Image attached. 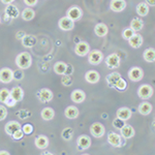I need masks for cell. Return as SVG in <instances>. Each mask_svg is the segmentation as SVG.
I'll list each match as a JSON object with an SVG mask.
<instances>
[{"instance_id": "obj_1", "label": "cell", "mask_w": 155, "mask_h": 155, "mask_svg": "<svg viewBox=\"0 0 155 155\" xmlns=\"http://www.w3.org/2000/svg\"><path fill=\"white\" fill-rule=\"evenodd\" d=\"M16 64L20 69H27L32 64V57L27 52L19 54L16 58Z\"/></svg>"}, {"instance_id": "obj_2", "label": "cell", "mask_w": 155, "mask_h": 155, "mask_svg": "<svg viewBox=\"0 0 155 155\" xmlns=\"http://www.w3.org/2000/svg\"><path fill=\"white\" fill-rule=\"evenodd\" d=\"M104 60V54L98 50H93V51L89 52L88 61L92 65H98L99 63Z\"/></svg>"}, {"instance_id": "obj_3", "label": "cell", "mask_w": 155, "mask_h": 155, "mask_svg": "<svg viewBox=\"0 0 155 155\" xmlns=\"http://www.w3.org/2000/svg\"><path fill=\"white\" fill-rule=\"evenodd\" d=\"M120 62H121V60H120L119 55L116 53L110 54L106 58V64L110 69L118 68L120 66Z\"/></svg>"}, {"instance_id": "obj_4", "label": "cell", "mask_w": 155, "mask_h": 155, "mask_svg": "<svg viewBox=\"0 0 155 155\" xmlns=\"http://www.w3.org/2000/svg\"><path fill=\"white\" fill-rule=\"evenodd\" d=\"M137 95L141 99H149L153 95V88L150 85H142L137 89Z\"/></svg>"}, {"instance_id": "obj_5", "label": "cell", "mask_w": 155, "mask_h": 155, "mask_svg": "<svg viewBox=\"0 0 155 155\" xmlns=\"http://www.w3.org/2000/svg\"><path fill=\"white\" fill-rule=\"evenodd\" d=\"M82 16H83V12H82V9L80 8L79 6H71L68 8V11L66 12V17L69 18L71 20H72L74 22L79 21L81 20Z\"/></svg>"}, {"instance_id": "obj_6", "label": "cell", "mask_w": 155, "mask_h": 155, "mask_svg": "<svg viewBox=\"0 0 155 155\" xmlns=\"http://www.w3.org/2000/svg\"><path fill=\"white\" fill-rule=\"evenodd\" d=\"M90 132H91V134L94 137H98L99 139V137H104V132H106V128H104V126L101 123L95 122V123H93L90 126Z\"/></svg>"}, {"instance_id": "obj_7", "label": "cell", "mask_w": 155, "mask_h": 155, "mask_svg": "<svg viewBox=\"0 0 155 155\" xmlns=\"http://www.w3.org/2000/svg\"><path fill=\"white\" fill-rule=\"evenodd\" d=\"M144 77V71L142 68L140 67H132V68L129 69L128 71V78L129 80L132 82H139L143 79Z\"/></svg>"}, {"instance_id": "obj_8", "label": "cell", "mask_w": 155, "mask_h": 155, "mask_svg": "<svg viewBox=\"0 0 155 155\" xmlns=\"http://www.w3.org/2000/svg\"><path fill=\"white\" fill-rule=\"evenodd\" d=\"M77 146H78V149L83 151V150H86L88 149L90 146H91V139L86 136V134H82L78 137L77 140Z\"/></svg>"}, {"instance_id": "obj_9", "label": "cell", "mask_w": 155, "mask_h": 155, "mask_svg": "<svg viewBox=\"0 0 155 155\" xmlns=\"http://www.w3.org/2000/svg\"><path fill=\"white\" fill-rule=\"evenodd\" d=\"M74 52H76V54L78 55V56L84 57V56H86V55L89 54L90 46L85 41H80L77 44L76 48H74Z\"/></svg>"}, {"instance_id": "obj_10", "label": "cell", "mask_w": 155, "mask_h": 155, "mask_svg": "<svg viewBox=\"0 0 155 155\" xmlns=\"http://www.w3.org/2000/svg\"><path fill=\"white\" fill-rule=\"evenodd\" d=\"M14 80V71L9 68H2L0 71V82L3 84H8Z\"/></svg>"}, {"instance_id": "obj_11", "label": "cell", "mask_w": 155, "mask_h": 155, "mask_svg": "<svg viewBox=\"0 0 155 155\" xmlns=\"http://www.w3.org/2000/svg\"><path fill=\"white\" fill-rule=\"evenodd\" d=\"M58 25L59 28L63 30V31H71L74 27V22L69 18H67V17H63V18L59 20Z\"/></svg>"}, {"instance_id": "obj_12", "label": "cell", "mask_w": 155, "mask_h": 155, "mask_svg": "<svg viewBox=\"0 0 155 155\" xmlns=\"http://www.w3.org/2000/svg\"><path fill=\"white\" fill-rule=\"evenodd\" d=\"M37 97L41 102H49L53 98V92L50 89L42 88L37 92Z\"/></svg>"}, {"instance_id": "obj_13", "label": "cell", "mask_w": 155, "mask_h": 155, "mask_svg": "<svg viewBox=\"0 0 155 155\" xmlns=\"http://www.w3.org/2000/svg\"><path fill=\"white\" fill-rule=\"evenodd\" d=\"M107 142L113 147H121V145H122L121 136L113 131L109 132V134H107Z\"/></svg>"}, {"instance_id": "obj_14", "label": "cell", "mask_w": 155, "mask_h": 155, "mask_svg": "<svg viewBox=\"0 0 155 155\" xmlns=\"http://www.w3.org/2000/svg\"><path fill=\"white\" fill-rule=\"evenodd\" d=\"M71 101L76 104H81L85 101L86 98V94L83 90H80V89H76L71 92Z\"/></svg>"}, {"instance_id": "obj_15", "label": "cell", "mask_w": 155, "mask_h": 155, "mask_svg": "<svg viewBox=\"0 0 155 155\" xmlns=\"http://www.w3.org/2000/svg\"><path fill=\"white\" fill-rule=\"evenodd\" d=\"M110 7L113 12H120L124 11V8L126 7V1L125 0H112Z\"/></svg>"}, {"instance_id": "obj_16", "label": "cell", "mask_w": 155, "mask_h": 155, "mask_svg": "<svg viewBox=\"0 0 155 155\" xmlns=\"http://www.w3.org/2000/svg\"><path fill=\"white\" fill-rule=\"evenodd\" d=\"M128 44L131 48L134 49H139L140 47L143 45V37H142L141 34L134 33L130 38L128 39Z\"/></svg>"}, {"instance_id": "obj_17", "label": "cell", "mask_w": 155, "mask_h": 155, "mask_svg": "<svg viewBox=\"0 0 155 155\" xmlns=\"http://www.w3.org/2000/svg\"><path fill=\"white\" fill-rule=\"evenodd\" d=\"M4 14H5V16L7 17V18L16 19V18H18V17H19L20 12L18 9V7H17L16 5H14V4H8V5L6 6Z\"/></svg>"}, {"instance_id": "obj_18", "label": "cell", "mask_w": 155, "mask_h": 155, "mask_svg": "<svg viewBox=\"0 0 155 155\" xmlns=\"http://www.w3.org/2000/svg\"><path fill=\"white\" fill-rule=\"evenodd\" d=\"M99 79H101V76H99V74L96 71H89L85 74V80L90 84L98 83Z\"/></svg>"}, {"instance_id": "obj_19", "label": "cell", "mask_w": 155, "mask_h": 155, "mask_svg": "<svg viewBox=\"0 0 155 155\" xmlns=\"http://www.w3.org/2000/svg\"><path fill=\"white\" fill-rule=\"evenodd\" d=\"M21 124L18 121H9L5 125V132L8 136H12L14 132H16L18 129H21Z\"/></svg>"}, {"instance_id": "obj_20", "label": "cell", "mask_w": 155, "mask_h": 155, "mask_svg": "<svg viewBox=\"0 0 155 155\" xmlns=\"http://www.w3.org/2000/svg\"><path fill=\"white\" fill-rule=\"evenodd\" d=\"M9 92H11V97H12V98H14L17 102L21 101L22 99H23L24 91H23V89H22L21 87H19V86L14 87V88H12Z\"/></svg>"}, {"instance_id": "obj_21", "label": "cell", "mask_w": 155, "mask_h": 155, "mask_svg": "<svg viewBox=\"0 0 155 155\" xmlns=\"http://www.w3.org/2000/svg\"><path fill=\"white\" fill-rule=\"evenodd\" d=\"M34 144H35V147L37 149H46L48 148L49 146V139L45 136H38L35 137V141H34Z\"/></svg>"}, {"instance_id": "obj_22", "label": "cell", "mask_w": 155, "mask_h": 155, "mask_svg": "<svg viewBox=\"0 0 155 155\" xmlns=\"http://www.w3.org/2000/svg\"><path fill=\"white\" fill-rule=\"evenodd\" d=\"M117 117L122 120H124V121H127L128 119H130L131 117V111L128 109V107H120L118 109V111H117Z\"/></svg>"}, {"instance_id": "obj_23", "label": "cell", "mask_w": 155, "mask_h": 155, "mask_svg": "<svg viewBox=\"0 0 155 155\" xmlns=\"http://www.w3.org/2000/svg\"><path fill=\"white\" fill-rule=\"evenodd\" d=\"M79 109L74 106H69L65 109V112H64V115H65L66 118L68 119H76L79 116Z\"/></svg>"}, {"instance_id": "obj_24", "label": "cell", "mask_w": 155, "mask_h": 155, "mask_svg": "<svg viewBox=\"0 0 155 155\" xmlns=\"http://www.w3.org/2000/svg\"><path fill=\"white\" fill-rule=\"evenodd\" d=\"M120 130H121V137L124 139H131L134 136V128L131 125L125 124Z\"/></svg>"}, {"instance_id": "obj_25", "label": "cell", "mask_w": 155, "mask_h": 155, "mask_svg": "<svg viewBox=\"0 0 155 155\" xmlns=\"http://www.w3.org/2000/svg\"><path fill=\"white\" fill-rule=\"evenodd\" d=\"M22 41V45L25 47V48H32V47L35 46L36 44V37L33 35H25L23 38L21 39Z\"/></svg>"}, {"instance_id": "obj_26", "label": "cell", "mask_w": 155, "mask_h": 155, "mask_svg": "<svg viewBox=\"0 0 155 155\" xmlns=\"http://www.w3.org/2000/svg\"><path fill=\"white\" fill-rule=\"evenodd\" d=\"M137 111L141 115H144V116H147L152 112V104H149L148 101H144L142 102L141 104L137 107Z\"/></svg>"}, {"instance_id": "obj_27", "label": "cell", "mask_w": 155, "mask_h": 155, "mask_svg": "<svg viewBox=\"0 0 155 155\" xmlns=\"http://www.w3.org/2000/svg\"><path fill=\"white\" fill-rule=\"evenodd\" d=\"M94 32H95V34L98 37H104L107 34V32H109V29H107V26L106 24L99 23L94 28Z\"/></svg>"}, {"instance_id": "obj_28", "label": "cell", "mask_w": 155, "mask_h": 155, "mask_svg": "<svg viewBox=\"0 0 155 155\" xmlns=\"http://www.w3.org/2000/svg\"><path fill=\"white\" fill-rule=\"evenodd\" d=\"M143 27H144V22L140 18H134L131 20L130 27H129V28L134 30V32H139L143 29Z\"/></svg>"}, {"instance_id": "obj_29", "label": "cell", "mask_w": 155, "mask_h": 155, "mask_svg": "<svg viewBox=\"0 0 155 155\" xmlns=\"http://www.w3.org/2000/svg\"><path fill=\"white\" fill-rule=\"evenodd\" d=\"M41 118L44 120H46V121H50V120H52L54 118L55 112L53 109H51V107H45V109L41 111Z\"/></svg>"}, {"instance_id": "obj_30", "label": "cell", "mask_w": 155, "mask_h": 155, "mask_svg": "<svg viewBox=\"0 0 155 155\" xmlns=\"http://www.w3.org/2000/svg\"><path fill=\"white\" fill-rule=\"evenodd\" d=\"M137 12L141 17L147 16L149 14V5L147 3H145V2H141L137 6Z\"/></svg>"}, {"instance_id": "obj_31", "label": "cell", "mask_w": 155, "mask_h": 155, "mask_svg": "<svg viewBox=\"0 0 155 155\" xmlns=\"http://www.w3.org/2000/svg\"><path fill=\"white\" fill-rule=\"evenodd\" d=\"M143 57H144V60H145V61L150 62V63L154 62V61H155V51H154V49H153V48L147 49L146 51L144 52Z\"/></svg>"}, {"instance_id": "obj_32", "label": "cell", "mask_w": 155, "mask_h": 155, "mask_svg": "<svg viewBox=\"0 0 155 155\" xmlns=\"http://www.w3.org/2000/svg\"><path fill=\"white\" fill-rule=\"evenodd\" d=\"M66 66L67 64L64 63L62 61H58L57 63H55L54 65V71L56 72L57 74H65V71H66Z\"/></svg>"}, {"instance_id": "obj_33", "label": "cell", "mask_w": 155, "mask_h": 155, "mask_svg": "<svg viewBox=\"0 0 155 155\" xmlns=\"http://www.w3.org/2000/svg\"><path fill=\"white\" fill-rule=\"evenodd\" d=\"M34 16H35V12H34L32 8H30V7H27V8H25L22 12V18L25 21H31V20H33Z\"/></svg>"}, {"instance_id": "obj_34", "label": "cell", "mask_w": 155, "mask_h": 155, "mask_svg": "<svg viewBox=\"0 0 155 155\" xmlns=\"http://www.w3.org/2000/svg\"><path fill=\"white\" fill-rule=\"evenodd\" d=\"M121 78V74H119V72H112V74H110L109 76L107 77V82L109 83L110 86H113L116 84V82L118 81V80Z\"/></svg>"}, {"instance_id": "obj_35", "label": "cell", "mask_w": 155, "mask_h": 155, "mask_svg": "<svg viewBox=\"0 0 155 155\" xmlns=\"http://www.w3.org/2000/svg\"><path fill=\"white\" fill-rule=\"evenodd\" d=\"M72 136H74V130L71 128V127H66L62 130V134H61V137L64 141H69L71 139Z\"/></svg>"}, {"instance_id": "obj_36", "label": "cell", "mask_w": 155, "mask_h": 155, "mask_svg": "<svg viewBox=\"0 0 155 155\" xmlns=\"http://www.w3.org/2000/svg\"><path fill=\"white\" fill-rule=\"evenodd\" d=\"M114 87H115V88H117L118 90H120V91H123V90H125V89H126L127 83H126L125 80L122 79V78H120L118 81L116 82V84L114 85Z\"/></svg>"}, {"instance_id": "obj_37", "label": "cell", "mask_w": 155, "mask_h": 155, "mask_svg": "<svg viewBox=\"0 0 155 155\" xmlns=\"http://www.w3.org/2000/svg\"><path fill=\"white\" fill-rule=\"evenodd\" d=\"M11 96V92H9L8 89L6 88H3L0 90V102H2V104H4L5 101L8 97Z\"/></svg>"}, {"instance_id": "obj_38", "label": "cell", "mask_w": 155, "mask_h": 155, "mask_svg": "<svg viewBox=\"0 0 155 155\" xmlns=\"http://www.w3.org/2000/svg\"><path fill=\"white\" fill-rule=\"evenodd\" d=\"M61 82H62V84H63L64 86L68 87V86H71V85L72 84V79H71V77L69 76V74H62Z\"/></svg>"}, {"instance_id": "obj_39", "label": "cell", "mask_w": 155, "mask_h": 155, "mask_svg": "<svg viewBox=\"0 0 155 155\" xmlns=\"http://www.w3.org/2000/svg\"><path fill=\"white\" fill-rule=\"evenodd\" d=\"M124 125H125V121L118 118V117H117V118L113 121V126L117 129H121Z\"/></svg>"}, {"instance_id": "obj_40", "label": "cell", "mask_w": 155, "mask_h": 155, "mask_svg": "<svg viewBox=\"0 0 155 155\" xmlns=\"http://www.w3.org/2000/svg\"><path fill=\"white\" fill-rule=\"evenodd\" d=\"M134 33H136V32H134L132 29H130V28H126L123 32H122V37H123L124 39H126V41H128V39L130 38V37H131L132 35H134Z\"/></svg>"}, {"instance_id": "obj_41", "label": "cell", "mask_w": 155, "mask_h": 155, "mask_svg": "<svg viewBox=\"0 0 155 155\" xmlns=\"http://www.w3.org/2000/svg\"><path fill=\"white\" fill-rule=\"evenodd\" d=\"M22 130H23L24 134H30L33 131V126L31 124H25V125L22 127Z\"/></svg>"}, {"instance_id": "obj_42", "label": "cell", "mask_w": 155, "mask_h": 155, "mask_svg": "<svg viewBox=\"0 0 155 155\" xmlns=\"http://www.w3.org/2000/svg\"><path fill=\"white\" fill-rule=\"evenodd\" d=\"M7 117V110L4 106H0V121L4 120Z\"/></svg>"}, {"instance_id": "obj_43", "label": "cell", "mask_w": 155, "mask_h": 155, "mask_svg": "<svg viewBox=\"0 0 155 155\" xmlns=\"http://www.w3.org/2000/svg\"><path fill=\"white\" fill-rule=\"evenodd\" d=\"M12 137H14V140H21L22 137H24V132H23V130H22V128L18 129L16 132H14V134H12Z\"/></svg>"}, {"instance_id": "obj_44", "label": "cell", "mask_w": 155, "mask_h": 155, "mask_svg": "<svg viewBox=\"0 0 155 155\" xmlns=\"http://www.w3.org/2000/svg\"><path fill=\"white\" fill-rule=\"evenodd\" d=\"M16 104H17V101H15L14 98H12L11 96L8 97V98L6 99L5 102H4V104H5L6 107H15L16 106Z\"/></svg>"}, {"instance_id": "obj_45", "label": "cell", "mask_w": 155, "mask_h": 155, "mask_svg": "<svg viewBox=\"0 0 155 155\" xmlns=\"http://www.w3.org/2000/svg\"><path fill=\"white\" fill-rule=\"evenodd\" d=\"M24 78V72L22 71V69L19 68V71H14V79L16 80H22Z\"/></svg>"}, {"instance_id": "obj_46", "label": "cell", "mask_w": 155, "mask_h": 155, "mask_svg": "<svg viewBox=\"0 0 155 155\" xmlns=\"http://www.w3.org/2000/svg\"><path fill=\"white\" fill-rule=\"evenodd\" d=\"M37 1H38V0H24L25 4H26L27 6H29V7H32V6L36 5Z\"/></svg>"}, {"instance_id": "obj_47", "label": "cell", "mask_w": 155, "mask_h": 155, "mask_svg": "<svg viewBox=\"0 0 155 155\" xmlns=\"http://www.w3.org/2000/svg\"><path fill=\"white\" fill-rule=\"evenodd\" d=\"M74 72V67H72V65H71V64H67V66H66V71H65V74H71Z\"/></svg>"}, {"instance_id": "obj_48", "label": "cell", "mask_w": 155, "mask_h": 155, "mask_svg": "<svg viewBox=\"0 0 155 155\" xmlns=\"http://www.w3.org/2000/svg\"><path fill=\"white\" fill-rule=\"evenodd\" d=\"M25 35H26V33H25L24 31H18V33H17L16 37H17L18 39H22Z\"/></svg>"}, {"instance_id": "obj_49", "label": "cell", "mask_w": 155, "mask_h": 155, "mask_svg": "<svg viewBox=\"0 0 155 155\" xmlns=\"http://www.w3.org/2000/svg\"><path fill=\"white\" fill-rule=\"evenodd\" d=\"M146 3L150 6H154L155 5V0H146Z\"/></svg>"}, {"instance_id": "obj_50", "label": "cell", "mask_w": 155, "mask_h": 155, "mask_svg": "<svg viewBox=\"0 0 155 155\" xmlns=\"http://www.w3.org/2000/svg\"><path fill=\"white\" fill-rule=\"evenodd\" d=\"M14 1H15V0H1L2 3H3V4H6V5H8V4H12Z\"/></svg>"}, {"instance_id": "obj_51", "label": "cell", "mask_w": 155, "mask_h": 155, "mask_svg": "<svg viewBox=\"0 0 155 155\" xmlns=\"http://www.w3.org/2000/svg\"><path fill=\"white\" fill-rule=\"evenodd\" d=\"M2 154L8 155V154H9V152H7V151H0V155H2Z\"/></svg>"}, {"instance_id": "obj_52", "label": "cell", "mask_w": 155, "mask_h": 155, "mask_svg": "<svg viewBox=\"0 0 155 155\" xmlns=\"http://www.w3.org/2000/svg\"><path fill=\"white\" fill-rule=\"evenodd\" d=\"M0 21H1V20H0Z\"/></svg>"}]
</instances>
